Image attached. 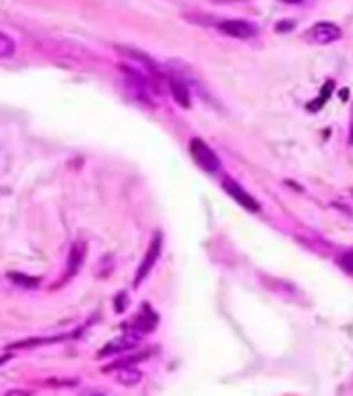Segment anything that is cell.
<instances>
[{
  "label": "cell",
  "mask_w": 353,
  "mask_h": 396,
  "mask_svg": "<svg viewBox=\"0 0 353 396\" xmlns=\"http://www.w3.org/2000/svg\"><path fill=\"white\" fill-rule=\"evenodd\" d=\"M190 155L196 161V165L209 174H215L219 170V157L215 155V151L205 142L203 139H193L190 140Z\"/></svg>",
  "instance_id": "6da1fadb"
},
{
  "label": "cell",
  "mask_w": 353,
  "mask_h": 396,
  "mask_svg": "<svg viewBox=\"0 0 353 396\" xmlns=\"http://www.w3.org/2000/svg\"><path fill=\"white\" fill-rule=\"evenodd\" d=\"M217 29L227 36V38H235V40H250L258 33V27L255 23L244 19H227L217 23Z\"/></svg>",
  "instance_id": "7a4b0ae2"
},
{
  "label": "cell",
  "mask_w": 353,
  "mask_h": 396,
  "mask_svg": "<svg viewBox=\"0 0 353 396\" xmlns=\"http://www.w3.org/2000/svg\"><path fill=\"white\" fill-rule=\"evenodd\" d=\"M341 38V29L329 23V21H322V23H316L312 25L308 31H306V41L308 43H316V46H327V43H333Z\"/></svg>",
  "instance_id": "3957f363"
},
{
  "label": "cell",
  "mask_w": 353,
  "mask_h": 396,
  "mask_svg": "<svg viewBox=\"0 0 353 396\" xmlns=\"http://www.w3.org/2000/svg\"><path fill=\"white\" fill-rule=\"evenodd\" d=\"M161 244H163L161 234H155L153 239H151V244H149V248H147V254H145L143 262H140V266H138L137 275H135V287H138L145 278L149 277V273L153 271L155 262L159 260V254H161Z\"/></svg>",
  "instance_id": "277c9868"
},
{
  "label": "cell",
  "mask_w": 353,
  "mask_h": 396,
  "mask_svg": "<svg viewBox=\"0 0 353 396\" xmlns=\"http://www.w3.org/2000/svg\"><path fill=\"white\" fill-rule=\"evenodd\" d=\"M223 190L230 194V197L234 198L237 204H242L246 211H250V213H258L260 211V204H258V200H256L250 192H246L237 182H234L232 178H223Z\"/></svg>",
  "instance_id": "5b68a950"
},
{
  "label": "cell",
  "mask_w": 353,
  "mask_h": 396,
  "mask_svg": "<svg viewBox=\"0 0 353 396\" xmlns=\"http://www.w3.org/2000/svg\"><path fill=\"white\" fill-rule=\"evenodd\" d=\"M85 254H87V248H85V244H83V241H77V244L73 246L71 254H68V269H66V277L62 278V283H66L68 278L77 275L78 269H81V266H83V262H85Z\"/></svg>",
  "instance_id": "8992f818"
},
{
  "label": "cell",
  "mask_w": 353,
  "mask_h": 396,
  "mask_svg": "<svg viewBox=\"0 0 353 396\" xmlns=\"http://www.w3.org/2000/svg\"><path fill=\"white\" fill-rule=\"evenodd\" d=\"M137 343H138V337H135L133 333H126V335H122V337L118 338V340H114V343L106 345V349L99 351V357L114 355V353H120V351H128V349H133Z\"/></svg>",
  "instance_id": "52a82bcc"
},
{
  "label": "cell",
  "mask_w": 353,
  "mask_h": 396,
  "mask_svg": "<svg viewBox=\"0 0 353 396\" xmlns=\"http://www.w3.org/2000/svg\"><path fill=\"white\" fill-rule=\"evenodd\" d=\"M168 87L172 91V95L176 99L178 105L182 108H190V91H188V85L178 77H170L168 79Z\"/></svg>",
  "instance_id": "ba28073f"
},
{
  "label": "cell",
  "mask_w": 353,
  "mask_h": 396,
  "mask_svg": "<svg viewBox=\"0 0 353 396\" xmlns=\"http://www.w3.org/2000/svg\"><path fill=\"white\" fill-rule=\"evenodd\" d=\"M116 370V382L122 386H135L143 380V374L135 368H131V365H118Z\"/></svg>",
  "instance_id": "9c48e42d"
},
{
  "label": "cell",
  "mask_w": 353,
  "mask_h": 396,
  "mask_svg": "<svg viewBox=\"0 0 353 396\" xmlns=\"http://www.w3.org/2000/svg\"><path fill=\"white\" fill-rule=\"evenodd\" d=\"M15 52H17V46H15V41L11 40L9 36L0 33V58H11Z\"/></svg>",
  "instance_id": "30bf717a"
},
{
  "label": "cell",
  "mask_w": 353,
  "mask_h": 396,
  "mask_svg": "<svg viewBox=\"0 0 353 396\" xmlns=\"http://www.w3.org/2000/svg\"><path fill=\"white\" fill-rule=\"evenodd\" d=\"M333 80H329V83H327V85H324V89H322V93H320V95H318V99H316V101H312V103H310V105H308V108H310V110H318V108H322V105H324V103H327V99L331 98V93H333Z\"/></svg>",
  "instance_id": "8fae6325"
},
{
  "label": "cell",
  "mask_w": 353,
  "mask_h": 396,
  "mask_svg": "<svg viewBox=\"0 0 353 396\" xmlns=\"http://www.w3.org/2000/svg\"><path fill=\"white\" fill-rule=\"evenodd\" d=\"M337 264L345 271V273H349L353 275V250H347V252H343L341 256L337 258Z\"/></svg>",
  "instance_id": "7c38bea8"
},
{
  "label": "cell",
  "mask_w": 353,
  "mask_h": 396,
  "mask_svg": "<svg viewBox=\"0 0 353 396\" xmlns=\"http://www.w3.org/2000/svg\"><path fill=\"white\" fill-rule=\"evenodd\" d=\"M349 142L353 145V105H352V128H349Z\"/></svg>",
  "instance_id": "4fadbf2b"
},
{
  "label": "cell",
  "mask_w": 353,
  "mask_h": 396,
  "mask_svg": "<svg viewBox=\"0 0 353 396\" xmlns=\"http://www.w3.org/2000/svg\"><path fill=\"white\" fill-rule=\"evenodd\" d=\"M281 2H287V4H300V2H304V0H281Z\"/></svg>",
  "instance_id": "5bb4252c"
}]
</instances>
